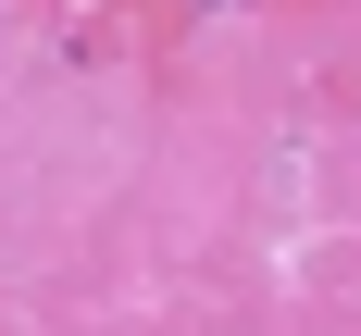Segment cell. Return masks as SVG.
Returning <instances> with one entry per match:
<instances>
[]
</instances>
